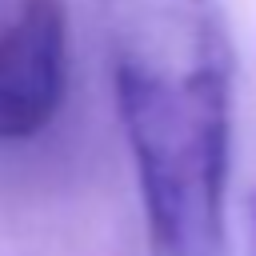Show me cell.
<instances>
[{"mask_svg":"<svg viewBox=\"0 0 256 256\" xmlns=\"http://www.w3.org/2000/svg\"><path fill=\"white\" fill-rule=\"evenodd\" d=\"M244 256H256V188L244 196Z\"/></svg>","mask_w":256,"mask_h":256,"instance_id":"cell-3","label":"cell"},{"mask_svg":"<svg viewBox=\"0 0 256 256\" xmlns=\"http://www.w3.org/2000/svg\"><path fill=\"white\" fill-rule=\"evenodd\" d=\"M68 80L64 0H24L0 32V144L44 132Z\"/></svg>","mask_w":256,"mask_h":256,"instance_id":"cell-2","label":"cell"},{"mask_svg":"<svg viewBox=\"0 0 256 256\" xmlns=\"http://www.w3.org/2000/svg\"><path fill=\"white\" fill-rule=\"evenodd\" d=\"M156 256H228L236 56L216 0H100Z\"/></svg>","mask_w":256,"mask_h":256,"instance_id":"cell-1","label":"cell"}]
</instances>
